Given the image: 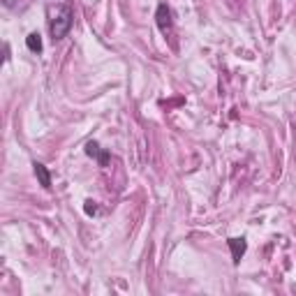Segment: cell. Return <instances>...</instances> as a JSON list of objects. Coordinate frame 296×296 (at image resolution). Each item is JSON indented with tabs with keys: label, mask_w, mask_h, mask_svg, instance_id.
I'll return each instance as SVG.
<instances>
[{
	"label": "cell",
	"mask_w": 296,
	"mask_h": 296,
	"mask_svg": "<svg viewBox=\"0 0 296 296\" xmlns=\"http://www.w3.org/2000/svg\"><path fill=\"white\" fill-rule=\"evenodd\" d=\"M33 167H35V176H37V181H40V185L49 190L51 188V174H49V169L44 165H40V162H35Z\"/></svg>",
	"instance_id": "5b68a950"
},
{
	"label": "cell",
	"mask_w": 296,
	"mask_h": 296,
	"mask_svg": "<svg viewBox=\"0 0 296 296\" xmlns=\"http://www.w3.org/2000/svg\"><path fill=\"white\" fill-rule=\"evenodd\" d=\"M72 23H74V12H72V7L70 5H58L56 12H53V19H51L53 40H63V37L70 33Z\"/></svg>",
	"instance_id": "6da1fadb"
},
{
	"label": "cell",
	"mask_w": 296,
	"mask_h": 296,
	"mask_svg": "<svg viewBox=\"0 0 296 296\" xmlns=\"http://www.w3.org/2000/svg\"><path fill=\"white\" fill-rule=\"evenodd\" d=\"M86 213H88V215H95V213H97V206L93 204V201H86Z\"/></svg>",
	"instance_id": "52a82bcc"
},
{
	"label": "cell",
	"mask_w": 296,
	"mask_h": 296,
	"mask_svg": "<svg viewBox=\"0 0 296 296\" xmlns=\"http://www.w3.org/2000/svg\"><path fill=\"white\" fill-rule=\"evenodd\" d=\"M86 153L90 157H95L97 162L102 167H106V162H109V153H105V150H100V146H97L95 141H88L86 144Z\"/></svg>",
	"instance_id": "277c9868"
},
{
	"label": "cell",
	"mask_w": 296,
	"mask_h": 296,
	"mask_svg": "<svg viewBox=\"0 0 296 296\" xmlns=\"http://www.w3.org/2000/svg\"><path fill=\"white\" fill-rule=\"evenodd\" d=\"M229 250H232V257H234V261L238 264V261H241V257L245 254V250H248L245 238H229Z\"/></svg>",
	"instance_id": "3957f363"
},
{
	"label": "cell",
	"mask_w": 296,
	"mask_h": 296,
	"mask_svg": "<svg viewBox=\"0 0 296 296\" xmlns=\"http://www.w3.org/2000/svg\"><path fill=\"white\" fill-rule=\"evenodd\" d=\"M26 46L30 49L33 53H40L42 51V37H40V33H30V35L26 37Z\"/></svg>",
	"instance_id": "8992f818"
},
{
	"label": "cell",
	"mask_w": 296,
	"mask_h": 296,
	"mask_svg": "<svg viewBox=\"0 0 296 296\" xmlns=\"http://www.w3.org/2000/svg\"><path fill=\"white\" fill-rule=\"evenodd\" d=\"M155 21H157V28L162 30V33H169L171 30V9L167 2H162L155 12Z\"/></svg>",
	"instance_id": "7a4b0ae2"
}]
</instances>
